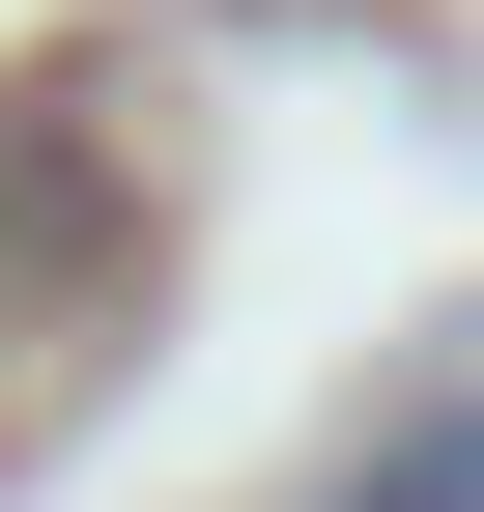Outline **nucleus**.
<instances>
[{"mask_svg":"<svg viewBox=\"0 0 484 512\" xmlns=\"http://www.w3.org/2000/svg\"><path fill=\"white\" fill-rule=\"evenodd\" d=\"M342 512H484V370H456V399H399V456L342 484Z\"/></svg>","mask_w":484,"mask_h":512,"instance_id":"1","label":"nucleus"}]
</instances>
